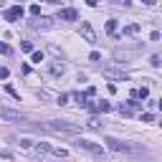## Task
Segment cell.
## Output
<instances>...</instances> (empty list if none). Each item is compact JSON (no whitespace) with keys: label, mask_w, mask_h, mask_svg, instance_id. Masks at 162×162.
<instances>
[{"label":"cell","mask_w":162,"mask_h":162,"mask_svg":"<svg viewBox=\"0 0 162 162\" xmlns=\"http://www.w3.org/2000/svg\"><path fill=\"white\" fill-rule=\"evenodd\" d=\"M117 26H119V23H117L114 18H112V20H107V33H112V36H114V33H117Z\"/></svg>","instance_id":"obj_13"},{"label":"cell","mask_w":162,"mask_h":162,"mask_svg":"<svg viewBox=\"0 0 162 162\" xmlns=\"http://www.w3.org/2000/svg\"><path fill=\"white\" fill-rule=\"evenodd\" d=\"M142 122H155V114L152 112H145V114H142Z\"/></svg>","instance_id":"obj_20"},{"label":"cell","mask_w":162,"mask_h":162,"mask_svg":"<svg viewBox=\"0 0 162 162\" xmlns=\"http://www.w3.org/2000/svg\"><path fill=\"white\" fill-rule=\"evenodd\" d=\"M5 91H8V94H10V96H15V99H18V91H15V89H13V86H5Z\"/></svg>","instance_id":"obj_23"},{"label":"cell","mask_w":162,"mask_h":162,"mask_svg":"<svg viewBox=\"0 0 162 162\" xmlns=\"http://www.w3.org/2000/svg\"><path fill=\"white\" fill-rule=\"evenodd\" d=\"M104 142H107V147H109L112 152H134V150H137V145L122 142V139H117V137H107Z\"/></svg>","instance_id":"obj_2"},{"label":"cell","mask_w":162,"mask_h":162,"mask_svg":"<svg viewBox=\"0 0 162 162\" xmlns=\"http://www.w3.org/2000/svg\"><path fill=\"white\" fill-rule=\"evenodd\" d=\"M3 15H5V20H20V18H23V8H20V5H13V8H8Z\"/></svg>","instance_id":"obj_7"},{"label":"cell","mask_w":162,"mask_h":162,"mask_svg":"<svg viewBox=\"0 0 162 162\" xmlns=\"http://www.w3.org/2000/svg\"><path fill=\"white\" fill-rule=\"evenodd\" d=\"M40 3H51V0H40Z\"/></svg>","instance_id":"obj_27"},{"label":"cell","mask_w":162,"mask_h":162,"mask_svg":"<svg viewBox=\"0 0 162 162\" xmlns=\"http://www.w3.org/2000/svg\"><path fill=\"white\" fill-rule=\"evenodd\" d=\"M8 76H10V71L5 66H0V79H8Z\"/></svg>","instance_id":"obj_22"},{"label":"cell","mask_w":162,"mask_h":162,"mask_svg":"<svg viewBox=\"0 0 162 162\" xmlns=\"http://www.w3.org/2000/svg\"><path fill=\"white\" fill-rule=\"evenodd\" d=\"M33 150L40 152V155H51V157H66V155H69L66 150L53 147V145H48V142H38V145H33Z\"/></svg>","instance_id":"obj_3"},{"label":"cell","mask_w":162,"mask_h":162,"mask_svg":"<svg viewBox=\"0 0 162 162\" xmlns=\"http://www.w3.org/2000/svg\"><path fill=\"white\" fill-rule=\"evenodd\" d=\"M74 99L79 101V104H81V107H86V99H89V96H86V94H76Z\"/></svg>","instance_id":"obj_18"},{"label":"cell","mask_w":162,"mask_h":162,"mask_svg":"<svg viewBox=\"0 0 162 162\" xmlns=\"http://www.w3.org/2000/svg\"><path fill=\"white\" fill-rule=\"evenodd\" d=\"M31 61H33V64H40V61H43V53H40V51H33V53H31Z\"/></svg>","instance_id":"obj_16"},{"label":"cell","mask_w":162,"mask_h":162,"mask_svg":"<svg viewBox=\"0 0 162 162\" xmlns=\"http://www.w3.org/2000/svg\"><path fill=\"white\" fill-rule=\"evenodd\" d=\"M74 147L84 150V152H89V155H96V157H101V155H104V147H101V145H96V142H91V139H84V137L74 139Z\"/></svg>","instance_id":"obj_1"},{"label":"cell","mask_w":162,"mask_h":162,"mask_svg":"<svg viewBox=\"0 0 162 162\" xmlns=\"http://www.w3.org/2000/svg\"><path fill=\"white\" fill-rule=\"evenodd\" d=\"M134 33H139V26L137 23H132V26H127L124 31H122V36H134Z\"/></svg>","instance_id":"obj_11"},{"label":"cell","mask_w":162,"mask_h":162,"mask_svg":"<svg viewBox=\"0 0 162 162\" xmlns=\"http://www.w3.org/2000/svg\"><path fill=\"white\" fill-rule=\"evenodd\" d=\"M58 20H79V13L74 8H64V10H58Z\"/></svg>","instance_id":"obj_8"},{"label":"cell","mask_w":162,"mask_h":162,"mask_svg":"<svg viewBox=\"0 0 162 162\" xmlns=\"http://www.w3.org/2000/svg\"><path fill=\"white\" fill-rule=\"evenodd\" d=\"M96 112H112V104H109V101H99V104H96Z\"/></svg>","instance_id":"obj_14"},{"label":"cell","mask_w":162,"mask_h":162,"mask_svg":"<svg viewBox=\"0 0 162 162\" xmlns=\"http://www.w3.org/2000/svg\"><path fill=\"white\" fill-rule=\"evenodd\" d=\"M142 3H145V5H155V3H157V0H142Z\"/></svg>","instance_id":"obj_25"},{"label":"cell","mask_w":162,"mask_h":162,"mask_svg":"<svg viewBox=\"0 0 162 162\" xmlns=\"http://www.w3.org/2000/svg\"><path fill=\"white\" fill-rule=\"evenodd\" d=\"M150 64H152L155 69H160V64H162V58H160V56H152V58H150Z\"/></svg>","instance_id":"obj_19"},{"label":"cell","mask_w":162,"mask_h":162,"mask_svg":"<svg viewBox=\"0 0 162 162\" xmlns=\"http://www.w3.org/2000/svg\"><path fill=\"white\" fill-rule=\"evenodd\" d=\"M86 3H89V5H96V3H99V0H86Z\"/></svg>","instance_id":"obj_26"},{"label":"cell","mask_w":162,"mask_h":162,"mask_svg":"<svg viewBox=\"0 0 162 162\" xmlns=\"http://www.w3.org/2000/svg\"><path fill=\"white\" fill-rule=\"evenodd\" d=\"M86 124H89V127H91V129H101V122H99V119H96V117H91V119H89V122H86Z\"/></svg>","instance_id":"obj_17"},{"label":"cell","mask_w":162,"mask_h":162,"mask_svg":"<svg viewBox=\"0 0 162 162\" xmlns=\"http://www.w3.org/2000/svg\"><path fill=\"white\" fill-rule=\"evenodd\" d=\"M147 96H150V89L147 86H142V89L134 91V99H147Z\"/></svg>","instance_id":"obj_12"},{"label":"cell","mask_w":162,"mask_h":162,"mask_svg":"<svg viewBox=\"0 0 162 162\" xmlns=\"http://www.w3.org/2000/svg\"><path fill=\"white\" fill-rule=\"evenodd\" d=\"M43 127L53 132H79V124H74V122H46Z\"/></svg>","instance_id":"obj_4"},{"label":"cell","mask_w":162,"mask_h":162,"mask_svg":"<svg viewBox=\"0 0 162 162\" xmlns=\"http://www.w3.org/2000/svg\"><path fill=\"white\" fill-rule=\"evenodd\" d=\"M64 71H66V66H64V64H51V74H53V76H61Z\"/></svg>","instance_id":"obj_10"},{"label":"cell","mask_w":162,"mask_h":162,"mask_svg":"<svg viewBox=\"0 0 162 162\" xmlns=\"http://www.w3.org/2000/svg\"><path fill=\"white\" fill-rule=\"evenodd\" d=\"M31 15L38 18V15H40V5H31Z\"/></svg>","instance_id":"obj_21"},{"label":"cell","mask_w":162,"mask_h":162,"mask_svg":"<svg viewBox=\"0 0 162 162\" xmlns=\"http://www.w3.org/2000/svg\"><path fill=\"white\" fill-rule=\"evenodd\" d=\"M0 53H10V48H8L5 43H0Z\"/></svg>","instance_id":"obj_24"},{"label":"cell","mask_w":162,"mask_h":162,"mask_svg":"<svg viewBox=\"0 0 162 162\" xmlns=\"http://www.w3.org/2000/svg\"><path fill=\"white\" fill-rule=\"evenodd\" d=\"M0 119H5V122H26V117L20 112L8 109V107H0Z\"/></svg>","instance_id":"obj_5"},{"label":"cell","mask_w":162,"mask_h":162,"mask_svg":"<svg viewBox=\"0 0 162 162\" xmlns=\"http://www.w3.org/2000/svg\"><path fill=\"white\" fill-rule=\"evenodd\" d=\"M31 28H38V31H46V28H51V23H48V18H36V20H31Z\"/></svg>","instance_id":"obj_9"},{"label":"cell","mask_w":162,"mask_h":162,"mask_svg":"<svg viewBox=\"0 0 162 162\" xmlns=\"http://www.w3.org/2000/svg\"><path fill=\"white\" fill-rule=\"evenodd\" d=\"M20 51L23 53H33V43L31 40H23V43H20Z\"/></svg>","instance_id":"obj_15"},{"label":"cell","mask_w":162,"mask_h":162,"mask_svg":"<svg viewBox=\"0 0 162 162\" xmlns=\"http://www.w3.org/2000/svg\"><path fill=\"white\" fill-rule=\"evenodd\" d=\"M81 38L86 40V43H96V33L89 23H81Z\"/></svg>","instance_id":"obj_6"},{"label":"cell","mask_w":162,"mask_h":162,"mask_svg":"<svg viewBox=\"0 0 162 162\" xmlns=\"http://www.w3.org/2000/svg\"><path fill=\"white\" fill-rule=\"evenodd\" d=\"M0 3H3V0H0Z\"/></svg>","instance_id":"obj_28"}]
</instances>
